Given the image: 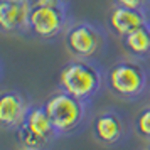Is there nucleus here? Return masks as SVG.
Masks as SVG:
<instances>
[{"instance_id":"obj_1","label":"nucleus","mask_w":150,"mask_h":150,"mask_svg":"<svg viewBox=\"0 0 150 150\" xmlns=\"http://www.w3.org/2000/svg\"><path fill=\"white\" fill-rule=\"evenodd\" d=\"M150 84V73L142 59H122L105 71V86L111 95L122 101L140 100Z\"/></svg>"},{"instance_id":"obj_2","label":"nucleus","mask_w":150,"mask_h":150,"mask_svg":"<svg viewBox=\"0 0 150 150\" xmlns=\"http://www.w3.org/2000/svg\"><path fill=\"white\" fill-rule=\"evenodd\" d=\"M59 89L91 103L105 84V71L96 59L73 57L59 73Z\"/></svg>"},{"instance_id":"obj_3","label":"nucleus","mask_w":150,"mask_h":150,"mask_svg":"<svg viewBox=\"0 0 150 150\" xmlns=\"http://www.w3.org/2000/svg\"><path fill=\"white\" fill-rule=\"evenodd\" d=\"M42 105L59 137L76 135L86 127L89 120L91 103L78 100L76 96L69 95L62 89H57L56 93H52Z\"/></svg>"},{"instance_id":"obj_4","label":"nucleus","mask_w":150,"mask_h":150,"mask_svg":"<svg viewBox=\"0 0 150 150\" xmlns=\"http://www.w3.org/2000/svg\"><path fill=\"white\" fill-rule=\"evenodd\" d=\"M106 46V30L96 22H73L64 32V47L73 57L98 59L105 54Z\"/></svg>"},{"instance_id":"obj_5","label":"nucleus","mask_w":150,"mask_h":150,"mask_svg":"<svg viewBox=\"0 0 150 150\" xmlns=\"http://www.w3.org/2000/svg\"><path fill=\"white\" fill-rule=\"evenodd\" d=\"M15 142L24 150H42L61 138L44 105H32L24 122L14 130Z\"/></svg>"},{"instance_id":"obj_6","label":"nucleus","mask_w":150,"mask_h":150,"mask_svg":"<svg viewBox=\"0 0 150 150\" xmlns=\"http://www.w3.org/2000/svg\"><path fill=\"white\" fill-rule=\"evenodd\" d=\"M73 24L71 5L52 4H30L29 12V32L39 41L49 42L64 35L66 29Z\"/></svg>"},{"instance_id":"obj_7","label":"nucleus","mask_w":150,"mask_h":150,"mask_svg":"<svg viewBox=\"0 0 150 150\" xmlns=\"http://www.w3.org/2000/svg\"><path fill=\"white\" fill-rule=\"evenodd\" d=\"M91 133L103 147H118L128 138L130 127L120 111L108 108L100 111L91 120Z\"/></svg>"},{"instance_id":"obj_8","label":"nucleus","mask_w":150,"mask_h":150,"mask_svg":"<svg viewBox=\"0 0 150 150\" xmlns=\"http://www.w3.org/2000/svg\"><path fill=\"white\" fill-rule=\"evenodd\" d=\"M30 0H0V32L7 35H30Z\"/></svg>"},{"instance_id":"obj_9","label":"nucleus","mask_w":150,"mask_h":150,"mask_svg":"<svg viewBox=\"0 0 150 150\" xmlns=\"http://www.w3.org/2000/svg\"><path fill=\"white\" fill-rule=\"evenodd\" d=\"M30 106V100L21 91H0V130L14 132L27 116Z\"/></svg>"},{"instance_id":"obj_10","label":"nucleus","mask_w":150,"mask_h":150,"mask_svg":"<svg viewBox=\"0 0 150 150\" xmlns=\"http://www.w3.org/2000/svg\"><path fill=\"white\" fill-rule=\"evenodd\" d=\"M150 21V8L140 10V8H128V7H118L113 5L106 17V27L108 32L122 39L123 35L132 32L133 29L140 27L142 24Z\"/></svg>"},{"instance_id":"obj_11","label":"nucleus","mask_w":150,"mask_h":150,"mask_svg":"<svg viewBox=\"0 0 150 150\" xmlns=\"http://www.w3.org/2000/svg\"><path fill=\"white\" fill-rule=\"evenodd\" d=\"M123 51L135 59H149L150 57V21L142 24L140 27L133 29L132 32L123 35L122 39Z\"/></svg>"},{"instance_id":"obj_12","label":"nucleus","mask_w":150,"mask_h":150,"mask_svg":"<svg viewBox=\"0 0 150 150\" xmlns=\"http://www.w3.org/2000/svg\"><path fill=\"white\" fill-rule=\"evenodd\" d=\"M133 130L142 140L150 143V105L138 111V115L135 116Z\"/></svg>"},{"instance_id":"obj_13","label":"nucleus","mask_w":150,"mask_h":150,"mask_svg":"<svg viewBox=\"0 0 150 150\" xmlns=\"http://www.w3.org/2000/svg\"><path fill=\"white\" fill-rule=\"evenodd\" d=\"M113 5L118 7H128V8H140V10H149L150 0H111Z\"/></svg>"},{"instance_id":"obj_14","label":"nucleus","mask_w":150,"mask_h":150,"mask_svg":"<svg viewBox=\"0 0 150 150\" xmlns=\"http://www.w3.org/2000/svg\"><path fill=\"white\" fill-rule=\"evenodd\" d=\"M2 74H4V66H2V62H0V79H2Z\"/></svg>"},{"instance_id":"obj_15","label":"nucleus","mask_w":150,"mask_h":150,"mask_svg":"<svg viewBox=\"0 0 150 150\" xmlns=\"http://www.w3.org/2000/svg\"><path fill=\"white\" fill-rule=\"evenodd\" d=\"M149 147H150V143H149Z\"/></svg>"}]
</instances>
